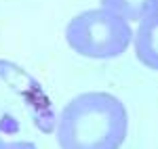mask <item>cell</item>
I'll use <instances>...</instances> for the list:
<instances>
[{
    "label": "cell",
    "mask_w": 158,
    "mask_h": 149,
    "mask_svg": "<svg viewBox=\"0 0 158 149\" xmlns=\"http://www.w3.org/2000/svg\"><path fill=\"white\" fill-rule=\"evenodd\" d=\"M129 132V113L116 95L86 90L70 99L55 122L59 149H120Z\"/></svg>",
    "instance_id": "1"
},
{
    "label": "cell",
    "mask_w": 158,
    "mask_h": 149,
    "mask_svg": "<svg viewBox=\"0 0 158 149\" xmlns=\"http://www.w3.org/2000/svg\"><path fill=\"white\" fill-rule=\"evenodd\" d=\"M65 42L85 59L108 61L124 55L133 44V27L108 9H89L68 21Z\"/></svg>",
    "instance_id": "2"
},
{
    "label": "cell",
    "mask_w": 158,
    "mask_h": 149,
    "mask_svg": "<svg viewBox=\"0 0 158 149\" xmlns=\"http://www.w3.org/2000/svg\"><path fill=\"white\" fill-rule=\"evenodd\" d=\"M0 80L6 82L9 86L25 101V107L32 116V120L42 132L55 130V116H53V105L49 97L44 95L42 86L38 84V80L32 74H27L21 65L9 61V59H0Z\"/></svg>",
    "instance_id": "3"
},
{
    "label": "cell",
    "mask_w": 158,
    "mask_h": 149,
    "mask_svg": "<svg viewBox=\"0 0 158 149\" xmlns=\"http://www.w3.org/2000/svg\"><path fill=\"white\" fill-rule=\"evenodd\" d=\"M135 57L148 69L158 72V11L141 19L133 32Z\"/></svg>",
    "instance_id": "4"
},
{
    "label": "cell",
    "mask_w": 158,
    "mask_h": 149,
    "mask_svg": "<svg viewBox=\"0 0 158 149\" xmlns=\"http://www.w3.org/2000/svg\"><path fill=\"white\" fill-rule=\"evenodd\" d=\"M101 9H108L129 23H139L158 11V0H99Z\"/></svg>",
    "instance_id": "5"
},
{
    "label": "cell",
    "mask_w": 158,
    "mask_h": 149,
    "mask_svg": "<svg viewBox=\"0 0 158 149\" xmlns=\"http://www.w3.org/2000/svg\"><path fill=\"white\" fill-rule=\"evenodd\" d=\"M4 149H38V147L32 141H6Z\"/></svg>",
    "instance_id": "6"
},
{
    "label": "cell",
    "mask_w": 158,
    "mask_h": 149,
    "mask_svg": "<svg viewBox=\"0 0 158 149\" xmlns=\"http://www.w3.org/2000/svg\"><path fill=\"white\" fill-rule=\"evenodd\" d=\"M4 147H6V141H4V139L0 137V149H4Z\"/></svg>",
    "instance_id": "7"
}]
</instances>
